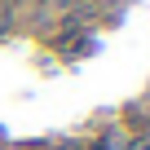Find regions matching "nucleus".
I'll return each mask as SVG.
<instances>
[{
  "mask_svg": "<svg viewBox=\"0 0 150 150\" xmlns=\"http://www.w3.org/2000/svg\"><path fill=\"white\" fill-rule=\"evenodd\" d=\"M44 5H53V9H75L80 0H44Z\"/></svg>",
  "mask_w": 150,
  "mask_h": 150,
  "instance_id": "obj_1",
  "label": "nucleus"
},
{
  "mask_svg": "<svg viewBox=\"0 0 150 150\" xmlns=\"http://www.w3.org/2000/svg\"><path fill=\"white\" fill-rule=\"evenodd\" d=\"M128 150H150V137H137V141H128Z\"/></svg>",
  "mask_w": 150,
  "mask_h": 150,
  "instance_id": "obj_2",
  "label": "nucleus"
},
{
  "mask_svg": "<svg viewBox=\"0 0 150 150\" xmlns=\"http://www.w3.org/2000/svg\"><path fill=\"white\" fill-rule=\"evenodd\" d=\"M13 9H27V5H40V0H9Z\"/></svg>",
  "mask_w": 150,
  "mask_h": 150,
  "instance_id": "obj_3",
  "label": "nucleus"
}]
</instances>
